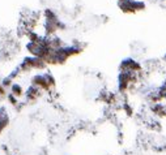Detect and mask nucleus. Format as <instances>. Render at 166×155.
Here are the masks:
<instances>
[{
    "mask_svg": "<svg viewBox=\"0 0 166 155\" xmlns=\"http://www.w3.org/2000/svg\"><path fill=\"white\" fill-rule=\"evenodd\" d=\"M21 93H22V87L20 85H17V84H14V85H12V94L13 95H21Z\"/></svg>",
    "mask_w": 166,
    "mask_h": 155,
    "instance_id": "obj_2",
    "label": "nucleus"
},
{
    "mask_svg": "<svg viewBox=\"0 0 166 155\" xmlns=\"http://www.w3.org/2000/svg\"><path fill=\"white\" fill-rule=\"evenodd\" d=\"M122 69H124V72H131L132 73V72L140 70V65H139L136 61L128 59V60H124V61L122 63Z\"/></svg>",
    "mask_w": 166,
    "mask_h": 155,
    "instance_id": "obj_1",
    "label": "nucleus"
}]
</instances>
